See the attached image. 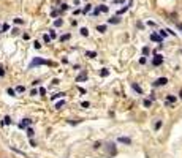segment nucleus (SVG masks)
Instances as JSON below:
<instances>
[{
	"mask_svg": "<svg viewBox=\"0 0 182 158\" xmlns=\"http://www.w3.org/2000/svg\"><path fill=\"white\" fill-rule=\"evenodd\" d=\"M90 10H92V5H90V3H87V5L83 8V13H84V14H87V13H90Z\"/></svg>",
	"mask_w": 182,
	"mask_h": 158,
	"instance_id": "a878e982",
	"label": "nucleus"
},
{
	"mask_svg": "<svg viewBox=\"0 0 182 158\" xmlns=\"http://www.w3.org/2000/svg\"><path fill=\"white\" fill-rule=\"evenodd\" d=\"M16 25H22L24 24V19H21V17H14V21H13Z\"/></svg>",
	"mask_w": 182,
	"mask_h": 158,
	"instance_id": "cd10ccee",
	"label": "nucleus"
},
{
	"mask_svg": "<svg viewBox=\"0 0 182 158\" xmlns=\"http://www.w3.org/2000/svg\"><path fill=\"white\" fill-rule=\"evenodd\" d=\"M68 10V5L67 3H62V11H67Z\"/></svg>",
	"mask_w": 182,
	"mask_h": 158,
	"instance_id": "49530a36",
	"label": "nucleus"
},
{
	"mask_svg": "<svg viewBox=\"0 0 182 158\" xmlns=\"http://www.w3.org/2000/svg\"><path fill=\"white\" fill-rule=\"evenodd\" d=\"M162 126H163V120H157V122H155V125H154V130H155V131H159Z\"/></svg>",
	"mask_w": 182,
	"mask_h": 158,
	"instance_id": "dca6fc26",
	"label": "nucleus"
},
{
	"mask_svg": "<svg viewBox=\"0 0 182 158\" xmlns=\"http://www.w3.org/2000/svg\"><path fill=\"white\" fill-rule=\"evenodd\" d=\"M132 89H133V90H135V92H136L138 95H143V89H141V87H139L138 84H135V82H132Z\"/></svg>",
	"mask_w": 182,
	"mask_h": 158,
	"instance_id": "f8f14e48",
	"label": "nucleus"
},
{
	"mask_svg": "<svg viewBox=\"0 0 182 158\" xmlns=\"http://www.w3.org/2000/svg\"><path fill=\"white\" fill-rule=\"evenodd\" d=\"M38 90H40V95H46V89L44 87H40Z\"/></svg>",
	"mask_w": 182,
	"mask_h": 158,
	"instance_id": "ea45409f",
	"label": "nucleus"
},
{
	"mask_svg": "<svg viewBox=\"0 0 182 158\" xmlns=\"http://www.w3.org/2000/svg\"><path fill=\"white\" fill-rule=\"evenodd\" d=\"M51 40H53V38H51V35H48V33H44V35H43V41H44L46 44H49V43H51Z\"/></svg>",
	"mask_w": 182,
	"mask_h": 158,
	"instance_id": "393cba45",
	"label": "nucleus"
},
{
	"mask_svg": "<svg viewBox=\"0 0 182 158\" xmlns=\"http://www.w3.org/2000/svg\"><path fill=\"white\" fill-rule=\"evenodd\" d=\"M8 29H10V27H8V24H3V25H2V32H7Z\"/></svg>",
	"mask_w": 182,
	"mask_h": 158,
	"instance_id": "a19ab883",
	"label": "nucleus"
},
{
	"mask_svg": "<svg viewBox=\"0 0 182 158\" xmlns=\"http://www.w3.org/2000/svg\"><path fill=\"white\" fill-rule=\"evenodd\" d=\"M176 101H177V96H174V95H166V104H168V106H173Z\"/></svg>",
	"mask_w": 182,
	"mask_h": 158,
	"instance_id": "423d86ee",
	"label": "nucleus"
},
{
	"mask_svg": "<svg viewBox=\"0 0 182 158\" xmlns=\"http://www.w3.org/2000/svg\"><path fill=\"white\" fill-rule=\"evenodd\" d=\"M87 79H89L87 73H86V71H83V73H81L79 76L76 77V82H84V81H87Z\"/></svg>",
	"mask_w": 182,
	"mask_h": 158,
	"instance_id": "0eeeda50",
	"label": "nucleus"
},
{
	"mask_svg": "<svg viewBox=\"0 0 182 158\" xmlns=\"http://www.w3.org/2000/svg\"><path fill=\"white\" fill-rule=\"evenodd\" d=\"M98 73H100V76H101V77H108V76H109V73H111V71H109V70H108V68H101V70H100V71H98Z\"/></svg>",
	"mask_w": 182,
	"mask_h": 158,
	"instance_id": "9d476101",
	"label": "nucleus"
},
{
	"mask_svg": "<svg viewBox=\"0 0 182 158\" xmlns=\"http://www.w3.org/2000/svg\"><path fill=\"white\" fill-rule=\"evenodd\" d=\"M84 54H86V57H89V59H97V57H98V54H97L95 51H86Z\"/></svg>",
	"mask_w": 182,
	"mask_h": 158,
	"instance_id": "1a4fd4ad",
	"label": "nucleus"
},
{
	"mask_svg": "<svg viewBox=\"0 0 182 158\" xmlns=\"http://www.w3.org/2000/svg\"><path fill=\"white\" fill-rule=\"evenodd\" d=\"M3 76H5V68L0 65V77H3Z\"/></svg>",
	"mask_w": 182,
	"mask_h": 158,
	"instance_id": "c9c22d12",
	"label": "nucleus"
},
{
	"mask_svg": "<svg viewBox=\"0 0 182 158\" xmlns=\"http://www.w3.org/2000/svg\"><path fill=\"white\" fill-rule=\"evenodd\" d=\"M62 25H63V19H60V17H59V19H56V21H54V27H62Z\"/></svg>",
	"mask_w": 182,
	"mask_h": 158,
	"instance_id": "4be33fe9",
	"label": "nucleus"
},
{
	"mask_svg": "<svg viewBox=\"0 0 182 158\" xmlns=\"http://www.w3.org/2000/svg\"><path fill=\"white\" fill-rule=\"evenodd\" d=\"M101 147H103V142H101V141H97V142H94V146H92L94 150H98V149H101Z\"/></svg>",
	"mask_w": 182,
	"mask_h": 158,
	"instance_id": "aec40b11",
	"label": "nucleus"
},
{
	"mask_svg": "<svg viewBox=\"0 0 182 158\" xmlns=\"http://www.w3.org/2000/svg\"><path fill=\"white\" fill-rule=\"evenodd\" d=\"M30 146H32V147H37L38 144H37V141H33V139L30 138Z\"/></svg>",
	"mask_w": 182,
	"mask_h": 158,
	"instance_id": "a18cd8bd",
	"label": "nucleus"
},
{
	"mask_svg": "<svg viewBox=\"0 0 182 158\" xmlns=\"http://www.w3.org/2000/svg\"><path fill=\"white\" fill-rule=\"evenodd\" d=\"M40 65H49V67H56V63L54 62H51V60H46V59H40V57H35L32 62H30V65H29V68H33V67H40Z\"/></svg>",
	"mask_w": 182,
	"mask_h": 158,
	"instance_id": "f257e3e1",
	"label": "nucleus"
},
{
	"mask_svg": "<svg viewBox=\"0 0 182 158\" xmlns=\"http://www.w3.org/2000/svg\"><path fill=\"white\" fill-rule=\"evenodd\" d=\"M51 16H53V17L59 16V11H57V10H53V13H51Z\"/></svg>",
	"mask_w": 182,
	"mask_h": 158,
	"instance_id": "37998d69",
	"label": "nucleus"
},
{
	"mask_svg": "<svg viewBox=\"0 0 182 158\" xmlns=\"http://www.w3.org/2000/svg\"><path fill=\"white\" fill-rule=\"evenodd\" d=\"M179 98H180V100H182V89H180V90H179Z\"/></svg>",
	"mask_w": 182,
	"mask_h": 158,
	"instance_id": "3c124183",
	"label": "nucleus"
},
{
	"mask_svg": "<svg viewBox=\"0 0 182 158\" xmlns=\"http://www.w3.org/2000/svg\"><path fill=\"white\" fill-rule=\"evenodd\" d=\"M106 25H103V24H100V25H97V32H100V33H105L106 32Z\"/></svg>",
	"mask_w": 182,
	"mask_h": 158,
	"instance_id": "2eb2a0df",
	"label": "nucleus"
},
{
	"mask_svg": "<svg viewBox=\"0 0 182 158\" xmlns=\"http://www.w3.org/2000/svg\"><path fill=\"white\" fill-rule=\"evenodd\" d=\"M71 38V33H65V35H62L59 40H60V43H65V41H68Z\"/></svg>",
	"mask_w": 182,
	"mask_h": 158,
	"instance_id": "f3484780",
	"label": "nucleus"
},
{
	"mask_svg": "<svg viewBox=\"0 0 182 158\" xmlns=\"http://www.w3.org/2000/svg\"><path fill=\"white\" fill-rule=\"evenodd\" d=\"M63 106H65V101H63V100H60V101L56 104V109H62Z\"/></svg>",
	"mask_w": 182,
	"mask_h": 158,
	"instance_id": "bb28decb",
	"label": "nucleus"
},
{
	"mask_svg": "<svg viewBox=\"0 0 182 158\" xmlns=\"http://www.w3.org/2000/svg\"><path fill=\"white\" fill-rule=\"evenodd\" d=\"M7 93H8L10 96H18V95H16L18 92H16L14 89H11V87H8V89H7Z\"/></svg>",
	"mask_w": 182,
	"mask_h": 158,
	"instance_id": "5701e85b",
	"label": "nucleus"
},
{
	"mask_svg": "<svg viewBox=\"0 0 182 158\" xmlns=\"http://www.w3.org/2000/svg\"><path fill=\"white\" fill-rule=\"evenodd\" d=\"M60 81H59V79H53V86H57Z\"/></svg>",
	"mask_w": 182,
	"mask_h": 158,
	"instance_id": "09e8293b",
	"label": "nucleus"
},
{
	"mask_svg": "<svg viewBox=\"0 0 182 158\" xmlns=\"http://www.w3.org/2000/svg\"><path fill=\"white\" fill-rule=\"evenodd\" d=\"M106 152H108V155H111V156H116V155H117L116 144H114V142H108V144H106Z\"/></svg>",
	"mask_w": 182,
	"mask_h": 158,
	"instance_id": "7ed1b4c3",
	"label": "nucleus"
},
{
	"mask_svg": "<svg viewBox=\"0 0 182 158\" xmlns=\"http://www.w3.org/2000/svg\"><path fill=\"white\" fill-rule=\"evenodd\" d=\"M78 90H79L81 93H86V89H83V87H78Z\"/></svg>",
	"mask_w": 182,
	"mask_h": 158,
	"instance_id": "8fccbe9b",
	"label": "nucleus"
},
{
	"mask_svg": "<svg viewBox=\"0 0 182 158\" xmlns=\"http://www.w3.org/2000/svg\"><path fill=\"white\" fill-rule=\"evenodd\" d=\"M16 92H18V93H24V92H25V87H24V86H18V87H16Z\"/></svg>",
	"mask_w": 182,
	"mask_h": 158,
	"instance_id": "c756f323",
	"label": "nucleus"
},
{
	"mask_svg": "<svg viewBox=\"0 0 182 158\" xmlns=\"http://www.w3.org/2000/svg\"><path fill=\"white\" fill-rule=\"evenodd\" d=\"M30 95H32V96H35V95H40V90H38V89H33V90L30 92Z\"/></svg>",
	"mask_w": 182,
	"mask_h": 158,
	"instance_id": "f704fd0d",
	"label": "nucleus"
},
{
	"mask_svg": "<svg viewBox=\"0 0 182 158\" xmlns=\"http://www.w3.org/2000/svg\"><path fill=\"white\" fill-rule=\"evenodd\" d=\"M168 84V77H159V79H155V81L152 82L154 87H165Z\"/></svg>",
	"mask_w": 182,
	"mask_h": 158,
	"instance_id": "f03ea898",
	"label": "nucleus"
},
{
	"mask_svg": "<svg viewBox=\"0 0 182 158\" xmlns=\"http://www.w3.org/2000/svg\"><path fill=\"white\" fill-rule=\"evenodd\" d=\"M49 35H51V38H57V32H56L54 29H51V30H49Z\"/></svg>",
	"mask_w": 182,
	"mask_h": 158,
	"instance_id": "7c9ffc66",
	"label": "nucleus"
},
{
	"mask_svg": "<svg viewBox=\"0 0 182 158\" xmlns=\"http://www.w3.org/2000/svg\"><path fill=\"white\" fill-rule=\"evenodd\" d=\"M79 122H81V120H68V123H70V125H78Z\"/></svg>",
	"mask_w": 182,
	"mask_h": 158,
	"instance_id": "58836bf2",
	"label": "nucleus"
},
{
	"mask_svg": "<svg viewBox=\"0 0 182 158\" xmlns=\"http://www.w3.org/2000/svg\"><path fill=\"white\" fill-rule=\"evenodd\" d=\"M162 63H163V56L155 54V56H154V59H152V67H160Z\"/></svg>",
	"mask_w": 182,
	"mask_h": 158,
	"instance_id": "20e7f679",
	"label": "nucleus"
},
{
	"mask_svg": "<svg viewBox=\"0 0 182 158\" xmlns=\"http://www.w3.org/2000/svg\"><path fill=\"white\" fill-rule=\"evenodd\" d=\"M71 25H73V27H76V25H78V21H76V19H71Z\"/></svg>",
	"mask_w": 182,
	"mask_h": 158,
	"instance_id": "de8ad7c7",
	"label": "nucleus"
},
{
	"mask_svg": "<svg viewBox=\"0 0 182 158\" xmlns=\"http://www.w3.org/2000/svg\"><path fill=\"white\" fill-rule=\"evenodd\" d=\"M117 141H119V142H122V144H127V146H132V142H133L130 138H125V136H120Z\"/></svg>",
	"mask_w": 182,
	"mask_h": 158,
	"instance_id": "6e6552de",
	"label": "nucleus"
},
{
	"mask_svg": "<svg viewBox=\"0 0 182 158\" xmlns=\"http://www.w3.org/2000/svg\"><path fill=\"white\" fill-rule=\"evenodd\" d=\"M160 37H162V38H166V37H168L166 30H160Z\"/></svg>",
	"mask_w": 182,
	"mask_h": 158,
	"instance_id": "e433bc0d",
	"label": "nucleus"
},
{
	"mask_svg": "<svg viewBox=\"0 0 182 158\" xmlns=\"http://www.w3.org/2000/svg\"><path fill=\"white\" fill-rule=\"evenodd\" d=\"M32 122H33L32 119H22V120L19 122V125H18V126H19L21 130H27V128H29V125H32Z\"/></svg>",
	"mask_w": 182,
	"mask_h": 158,
	"instance_id": "39448f33",
	"label": "nucleus"
},
{
	"mask_svg": "<svg viewBox=\"0 0 182 158\" xmlns=\"http://www.w3.org/2000/svg\"><path fill=\"white\" fill-rule=\"evenodd\" d=\"M143 106L149 109V108L152 106V100H144V101H143Z\"/></svg>",
	"mask_w": 182,
	"mask_h": 158,
	"instance_id": "b1692460",
	"label": "nucleus"
},
{
	"mask_svg": "<svg viewBox=\"0 0 182 158\" xmlns=\"http://www.w3.org/2000/svg\"><path fill=\"white\" fill-rule=\"evenodd\" d=\"M108 24H120V17L119 16H113L108 19Z\"/></svg>",
	"mask_w": 182,
	"mask_h": 158,
	"instance_id": "9b49d317",
	"label": "nucleus"
},
{
	"mask_svg": "<svg viewBox=\"0 0 182 158\" xmlns=\"http://www.w3.org/2000/svg\"><path fill=\"white\" fill-rule=\"evenodd\" d=\"M89 106H90V103H89V101H83V103H81V108H84V109H87Z\"/></svg>",
	"mask_w": 182,
	"mask_h": 158,
	"instance_id": "473e14b6",
	"label": "nucleus"
},
{
	"mask_svg": "<svg viewBox=\"0 0 182 158\" xmlns=\"http://www.w3.org/2000/svg\"><path fill=\"white\" fill-rule=\"evenodd\" d=\"M13 123V120H11V117L10 116H5V119H3V122H2V125H11Z\"/></svg>",
	"mask_w": 182,
	"mask_h": 158,
	"instance_id": "6ab92c4d",
	"label": "nucleus"
},
{
	"mask_svg": "<svg viewBox=\"0 0 182 158\" xmlns=\"http://www.w3.org/2000/svg\"><path fill=\"white\" fill-rule=\"evenodd\" d=\"M79 35L81 37H89V29L87 27H81L79 29Z\"/></svg>",
	"mask_w": 182,
	"mask_h": 158,
	"instance_id": "4468645a",
	"label": "nucleus"
},
{
	"mask_svg": "<svg viewBox=\"0 0 182 158\" xmlns=\"http://www.w3.org/2000/svg\"><path fill=\"white\" fill-rule=\"evenodd\" d=\"M67 93L65 92H59V93H56V95H53V96H51V100H57V98H63Z\"/></svg>",
	"mask_w": 182,
	"mask_h": 158,
	"instance_id": "a211bd4d",
	"label": "nucleus"
},
{
	"mask_svg": "<svg viewBox=\"0 0 182 158\" xmlns=\"http://www.w3.org/2000/svg\"><path fill=\"white\" fill-rule=\"evenodd\" d=\"M146 62H147V59H146V56L139 59V63H141V65H146Z\"/></svg>",
	"mask_w": 182,
	"mask_h": 158,
	"instance_id": "4c0bfd02",
	"label": "nucleus"
},
{
	"mask_svg": "<svg viewBox=\"0 0 182 158\" xmlns=\"http://www.w3.org/2000/svg\"><path fill=\"white\" fill-rule=\"evenodd\" d=\"M150 40H152V41H157V43H160V44H162V41H163L162 37H159L157 33H152V35H150Z\"/></svg>",
	"mask_w": 182,
	"mask_h": 158,
	"instance_id": "ddd939ff",
	"label": "nucleus"
},
{
	"mask_svg": "<svg viewBox=\"0 0 182 158\" xmlns=\"http://www.w3.org/2000/svg\"><path fill=\"white\" fill-rule=\"evenodd\" d=\"M33 47H35V49H40V47H41V44H40L38 41H35V43H33Z\"/></svg>",
	"mask_w": 182,
	"mask_h": 158,
	"instance_id": "c03bdc74",
	"label": "nucleus"
},
{
	"mask_svg": "<svg viewBox=\"0 0 182 158\" xmlns=\"http://www.w3.org/2000/svg\"><path fill=\"white\" fill-rule=\"evenodd\" d=\"M100 13H101V11H100V8H98V7H97V8H95V10H94V13H92V16H98V14H100Z\"/></svg>",
	"mask_w": 182,
	"mask_h": 158,
	"instance_id": "72a5a7b5",
	"label": "nucleus"
},
{
	"mask_svg": "<svg viewBox=\"0 0 182 158\" xmlns=\"http://www.w3.org/2000/svg\"><path fill=\"white\" fill-rule=\"evenodd\" d=\"M98 8H100V11H101V13H108V11H109L108 5H105V3H101V5L98 7Z\"/></svg>",
	"mask_w": 182,
	"mask_h": 158,
	"instance_id": "412c9836",
	"label": "nucleus"
},
{
	"mask_svg": "<svg viewBox=\"0 0 182 158\" xmlns=\"http://www.w3.org/2000/svg\"><path fill=\"white\" fill-rule=\"evenodd\" d=\"M143 54H144V56H149V54H150V49H149L147 46H144V47H143Z\"/></svg>",
	"mask_w": 182,
	"mask_h": 158,
	"instance_id": "2f4dec72",
	"label": "nucleus"
},
{
	"mask_svg": "<svg viewBox=\"0 0 182 158\" xmlns=\"http://www.w3.org/2000/svg\"><path fill=\"white\" fill-rule=\"evenodd\" d=\"M40 82H41V81H40V79H35V81H32V86L35 87V86H38Z\"/></svg>",
	"mask_w": 182,
	"mask_h": 158,
	"instance_id": "79ce46f5",
	"label": "nucleus"
},
{
	"mask_svg": "<svg viewBox=\"0 0 182 158\" xmlns=\"http://www.w3.org/2000/svg\"><path fill=\"white\" fill-rule=\"evenodd\" d=\"M33 135H35L33 128H27V136H29V138H33Z\"/></svg>",
	"mask_w": 182,
	"mask_h": 158,
	"instance_id": "c85d7f7f",
	"label": "nucleus"
}]
</instances>
